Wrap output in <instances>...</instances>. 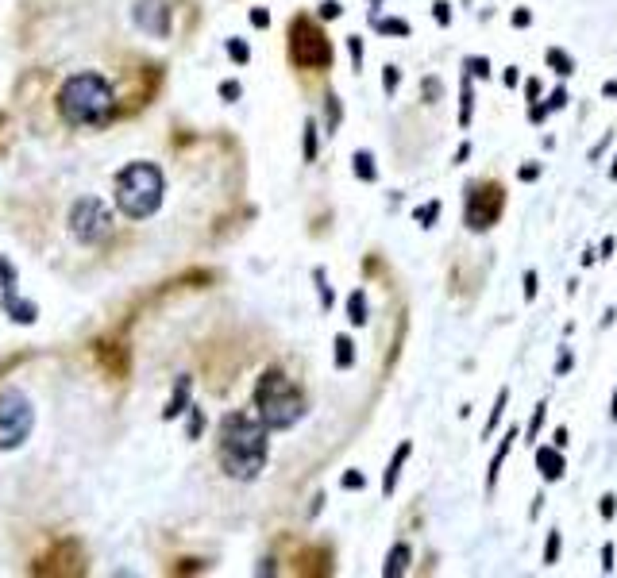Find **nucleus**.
Returning a JSON list of instances; mask_svg holds the SVG:
<instances>
[{
	"instance_id": "obj_1",
	"label": "nucleus",
	"mask_w": 617,
	"mask_h": 578,
	"mask_svg": "<svg viewBox=\"0 0 617 578\" xmlns=\"http://www.w3.org/2000/svg\"><path fill=\"white\" fill-rule=\"evenodd\" d=\"M270 428L263 424L255 409H239L228 412L220 424V443H216V459L224 467L228 478L239 482H255L263 474L266 459H270Z\"/></svg>"
},
{
	"instance_id": "obj_2",
	"label": "nucleus",
	"mask_w": 617,
	"mask_h": 578,
	"mask_svg": "<svg viewBox=\"0 0 617 578\" xmlns=\"http://www.w3.org/2000/svg\"><path fill=\"white\" fill-rule=\"evenodd\" d=\"M58 112L69 128H100L116 112V93L100 74L81 69L74 78L62 81L58 89Z\"/></svg>"
},
{
	"instance_id": "obj_3",
	"label": "nucleus",
	"mask_w": 617,
	"mask_h": 578,
	"mask_svg": "<svg viewBox=\"0 0 617 578\" xmlns=\"http://www.w3.org/2000/svg\"><path fill=\"white\" fill-rule=\"evenodd\" d=\"M162 193H166V181H162V170L155 162H128L112 186V201L128 220L155 216L162 208Z\"/></svg>"
},
{
	"instance_id": "obj_4",
	"label": "nucleus",
	"mask_w": 617,
	"mask_h": 578,
	"mask_svg": "<svg viewBox=\"0 0 617 578\" xmlns=\"http://www.w3.org/2000/svg\"><path fill=\"white\" fill-rule=\"evenodd\" d=\"M255 412L263 416V424L270 432L294 428L305 416V397L278 366H270V370L259 374V382H255Z\"/></svg>"
},
{
	"instance_id": "obj_5",
	"label": "nucleus",
	"mask_w": 617,
	"mask_h": 578,
	"mask_svg": "<svg viewBox=\"0 0 617 578\" xmlns=\"http://www.w3.org/2000/svg\"><path fill=\"white\" fill-rule=\"evenodd\" d=\"M69 236L85 247H97L112 236V208L100 197H81L69 208Z\"/></svg>"
},
{
	"instance_id": "obj_6",
	"label": "nucleus",
	"mask_w": 617,
	"mask_h": 578,
	"mask_svg": "<svg viewBox=\"0 0 617 578\" xmlns=\"http://www.w3.org/2000/svg\"><path fill=\"white\" fill-rule=\"evenodd\" d=\"M31 428H35V409L20 390L0 393V451H16L28 443Z\"/></svg>"
},
{
	"instance_id": "obj_7",
	"label": "nucleus",
	"mask_w": 617,
	"mask_h": 578,
	"mask_svg": "<svg viewBox=\"0 0 617 578\" xmlns=\"http://www.w3.org/2000/svg\"><path fill=\"white\" fill-rule=\"evenodd\" d=\"M290 39H294V43H290V54H294L297 66L321 69V66L332 62V47H328V39H324L309 20H294V23H290Z\"/></svg>"
},
{
	"instance_id": "obj_8",
	"label": "nucleus",
	"mask_w": 617,
	"mask_h": 578,
	"mask_svg": "<svg viewBox=\"0 0 617 578\" xmlns=\"http://www.w3.org/2000/svg\"><path fill=\"white\" fill-rule=\"evenodd\" d=\"M498 220V189H470L467 193V227L470 232H486Z\"/></svg>"
},
{
	"instance_id": "obj_9",
	"label": "nucleus",
	"mask_w": 617,
	"mask_h": 578,
	"mask_svg": "<svg viewBox=\"0 0 617 578\" xmlns=\"http://www.w3.org/2000/svg\"><path fill=\"white\" fill-rule=\"evenodd\" d=\"M136 27H143L155 39H166L170 35V8L166 0H136V12H131Z\"/></svg>"
},
{
	"instance_id": "obj_10",
	"label": "nucleus",
	"mask_w": 617,
	"mask_h": 578,
	"mask_svg": "<svg viewBox=\"0 0 617 578\" xmlns=\"http://www.w3.org/2000/svg\"><path fill=\"white\" fill-rule=\"evenodd\" d=\"M537 471L544 482H559L563 471H567V463H563V455H559L556 447H540L537 451Z\"/></svg>"
},
{
	"instance_id": "obj_11",
	"label": "nucleus",
	"mask_w": 617,
	"mask_h": 578,
	"mask_svg": "<svg viewBox=\"0 0 617 578\" xmlns=\"http://www.w3.org/2000/svg\"><path fill=\"white\" fill-rule=\"evenodd\" d=\"M189 386H193V378H189V374H182V378H177L174 397H170L166 409H162V421H174V416H182V412L189 409Z\"/></svg>"
},
{
	"instance_id": "obj_12",
	"label": "nucleus",
	"mask_w": 617,
	"mask_h": 578,
	"mask_svg": "<svg viewBox=\"0 0 617 578\" xmlns=\"http://www.w3.org/2000/svg\"><path fill=\"white\" fill-rule=\"evenodd\" d=\"M409 451H413V443L405 440L402 447L393 451V459H390V467H386V474H382V493L390 498L393 490H398V474H402V467H405V459H409Z\"/></svg>"
},
{
	"instance_id": "obj_13",
	"label": "nucleus",
	"mask_w": 617,
	"mask_h": 578,
	"mask_svg": "<svg viewBox=\"0 0 617 578\" xmlns=\"http://www.w3.org/2000/svg\"><path fill=\"white\" fill-rule=\"evenodd\" d=\"M409 559H413L409 544H393V548H390V555H386V567H382V575H386V578H398V575H405V570H409Z\"/></svg>"
},
{
	"instance_id": "obj_14",
	"label": "nucleus",
	"mask_w": 617,
	"mask_h": 578,
	"mask_svg": "<svg viewBox=\"0 0 617 578\" xmlns=\"http://www.w3.org/2000/svg\"><path fill=\"white\" fill-rule=\"evenodd\" d=\"M513 440H517V432H506V440L498 443V455H494V459H490V474H486V486L490 490H494V486H498V471H501V463H506V455H510V447H513Z\"/></svg>"
},
{
	"instance_id": "obj_15",
	"label": "nucleus",
	"mask_w": 617,
	"mask_h": 578,
	"mask_svg": "<svg viewBox=\"0 0 617 578\" xmlns=\"http://www.w3.org/2000/svg\"><path fill=\"white\" fill-rule=\"evenodd\" d=\"M0 304H4V313H8L16 324H35V316H39V309H35L31 301H16V297H8V301H0Z\"/></svg>"
},
{
	"instance_id": "obj_16",
	"label": "nucleus",
	"mask_w": 617,
	"mask_h": 578,
	"mask_svg": "<svg viewBox=\"0 0 617 578\" xmlns=\"http://www.w3.org/2000/svg\"><path fill=\"white\" fill-rule=\"evenodd\" d=\"M351 170H355L359 181H374V177H378V166H374L371 151H355V155H351Z\"/></svg>"
},
{
	"instance_id": "obj_17",
	"label": "nucleus",
	"mask_w": 617,
	"mask_h": 578,
	"mask_svg": "<svg viewBox=\"0 0 617 578\" xmlns=\"http://www.w3.org/2000/svg\"><path fill=\"white\" fill-rule=\"evenodd\" d=\"M340 120H343V108H340V97H324V128H328V135H336V128H340Z\"/></svg>"
},
{
	"instance_id": "obj_18",
	"label": "nucleus",
	"mask_w": 617,
	"mask_h": 578,
	"mask_svg": "<svg viewBox=\"0 0 617 578\" xmlns=\"http://www.w3.org/2000/svg\"><path fill=\"white\" fill-rule=\"evenodd\" d=\"M336 366L340 370H351L355 366V343L347 335H336Z\"/></svg>"
},
{
	"instance_id": "obj_19",
	"label": "nucleus",
	"mask_w": 617,
	"mask_h": 578,
	"mask_svg": "<svg viewBox=\"0 0 617 578\" xmlns=\"http://www.w3.org/2000/svg\"><path fill=\"white\" fill-rule=\"evenodd\" d=\"M347 320L351 324H367V297H362V289H355L351 297H347Z\"/></svg>"
},
{
	"instance_id": "obj_20",
	"label": "nucleus",
	"mask_w": 617,
	"mask_h": 578,
	"mask_svg": "<svg viewBox=\"0 0 617 578\" xmlns=\"http://www.w3.org/2000/svg\"><path fill=\"white\" fill-rule=\"evenodd\" d=\"M16 297V270L8 266V258H0V301Z\"/></svg>"
},
{
	"instance_id": "obj_21",
	"label": "nucleus",
	"mask_w": 617,
	"mask_h": 578,
	"mask_svg": "<svg viewBox=\"0 0 617 578\" xmlns=\"http://www.w3.org/2000/svg\"><path fill=\"white\" fill-rule=\"evenodd\" d=\"M470 112H475V93H470V81L463 78V97H459V128H470Z\"/></svg>"
},
{
	"instance_id": "obj_22",
	"label": "nucleus",
	"mask_w": 617,
	"mask_h": 578,
	"mask_svg": "<svg viewBox=\"0 0 617 578\" xmlns=\"http://www.w3.org/2000/svg\"><path fill=\"white\" fill-rule=\"evenodd\" d=\"M189 424H186V436L189 440H197V436H201V432H205V409H201V405H193L189 401Z\"/></svg>"
},
{
	"instance_id": "obj_23",
	"label": "nucleus",
	"mask_w": 617,
	"mask_h": 578,
	"mask_svg": "<svg viewBox=\"0 0 617 578\" xmlns=\"http://www.w3.org/2000/svg\"><path fill=\"white\" fill-rule=\"evenodd\" d=\"M313 282H316V293H321V309H332L336 293H332V285H328V274H324L321 266L313 270Z\"/></svg>"
},
{
	"instance_id": "obj_24",
	"label": "nucleus",
	"mask_w": 617,
	"mask_h": 578,
	"mask_svg": "<svg viewBox=\"0 0 617 578\" xmlns=\"http://www.w3.org/2000/svg\"><path fill=\"white\" fill-rule=\"evenodd\" d=\"M371 23H374V31H382V35H402V39L409 35V23L405 20H382V16H374Z\"/></svg>"
},
{
	"instance_id": "obj_25",
	"label": "nucleus",
	"mask_w": 617,
	"mask_h": 578,
	"mask_svg": "<svg viewBox=\"0 0 617 578\" xmlns=\"http://www.w3.org/2000/svg\"><path fill=\"white\" fill-rule=\"evenodd\" d=\"M548 66L559 69V74H575V62H571V54H567V50H559V47L548 50Z\"/></svg>"
},
{
	"instance_id": "obj_26",
	"label": "nucleus",
	"mask_w": 617,
	"mask_h": 578,
	"mask_svg": "<svg viewBox=\"0 0 617 578\" xmlns=\"http://www.w3.org/2000/svg\"><path fill=\"white\" fill-rule=\"evenodd\" d=\"M305 162H316V120H305Z\"/></svg>"
},
{
	"instance_id": "obj_27",
	"label": "nucleus",
	"mask_w": 617,
	"mask_h": 578,
	"mask_svg": "<svg viewBox=\"0 0 617 578\" xmlns=\"http://www.w3.org/2000/svg\"><path fill=\"white\" fill-rule=\"evenodd\" d=\"M224 50L232 54L235 62H239V66H247V62H251V47H247V43L239 39V35H235V39H228V43H224Z\"/></svg>"
},
{
	"instance_id": "obj_28",
	"label": "nucleus",
	"mask_w": 617,
	"mask_h": 578,
	"mask_svg": "<svg viewBox=\"0 0 617 578\" xmlns=\"http://www.w3.org/2000/svg\"><path fill=\"white\" fill-rule=\"evenodd\" d=\"M559 548H563V536H559V532H548V544H544V567H556L559 563Z\"/></svg>"
},
{
	"instance_id": "obj_29",
	"label": "nucleus",
	"mask_w": 617,
	"mask_h": 578,
	"mask_svg": "<svg viewBox=\"0 0 617 578\" xmlns=\"http://www.w3.org/2000/svg\"><path fill=\"white\" fill-rule=\"evenodd\" d=\"M506 401H510V390H501V393H498V405H494V409H490V421H486V428H482V436H490V432L498 428L501 412H506Z\"/></svg>"
},
{
	"instance_id": "obj_30",
	"label": "nucleus",
	"mask_w": 617,
	"mask_h": 578,
	"mask_svg": "<svg viewBox=\"0 0 617 578\" xmlns=\"http://www.w3.org/2000/svg\"><path fill=\"white\" fill-rule=\"evenodd\" d=\"M243 97V85H239V81H220V100H224V104H235V100Z\"/></svg>"
},
{
	"instance_id": "obj_31",
	"label": "nucleus",
	"mask_w": 617,
	"mask_h": 578,
	"mask_svg": "<svg viewBox=\"0 0 617 578\" xmlns=\"http://www.w3.org/2000/svg\"><path fill=\"white\" fill-rule=\"evenodd\" d=\"M436 216H440V201H429L424 208H417V224L432 227V224H436Z\"/></svg>"
},
{
	"instance_id": "obj_32",
	"label": "nucleus",
	"mask_w": 617,
	"mask_h": 578,
	"mask_svg": "<svg viewBox=\"0 0 617 578\" xmlns=\"http://www.w3.org/2000/svg\"><path fill=\"white\" fill-rule=\"evenodd\" d=\"M398 81H402V69H398V66H386V69H382V89L390 93V97L398 93Z\"/></svg>"
},
{
	"instance_id": "obj_33",
	"label": "nucleus",
	"mask_w": 617,
	"mask_h": 578,
	"mask_svg": "<svg viewBox=\"0 0 617 578\" xmlns=\"http://www.w3.org/2000/svg\"><path fill=\"white\" fill-rule=\"evenodd\" d=\"M340 16H343L340 0H321V20H340Z\"/></svg>"
},
{
	"instance_id": "obj_34",
	"label": "nucleus",
	"mask_w": 617,
	"mask_h": 578,
	"mask_svg": "<svg viewBox=\"0 0 617 578\" xmlns=\"http://www.w3.org/2000/svg\"><path fill=\"white\" fill-rule=\"evenodd\" d=\"M347 54H351V66H362V39L359 35H347Z\"/></svg>"
},
{
	"instance_id": "obj_35",
	"label": "nucleus",
	"mask_w": 617,
	"mask_h": 578,
	"mask_svg": "<svg viewBox=\"0 0 617 578\" xmlns=\"http://www.w3.org/2000/svg\"><path fill=\"white\" fill-rule=\"evenodd\" d=\"M432 16H436L440 27H448V23H451V4H448V0H436V4H432Z\"/></svg>"
},
{
	"instance_id": "obj_36",
	"label": "nucleus",
	"mask_w": 617,
	"mask_h": 578,
	"mask_svg": "<svg viewBox=\"0 0 617 578\" xmlns=\"http://www.w3.org/2000/svg\"><path fill=\"white\" fill-rule=\"evenodd\" d=\"M463 66H467L475 78H490V62H486V58H467Z\"/></svg>"
},
{
	"instance_id": "obj_37",
	"label": "nucleus",
	"mask_w": 617,
	"mask_h": 578,
	"mask_svg": "<svg viewBox=\"0 0 617 578\" xmlns=\"http://www.w3.org/2000/svg\"><path fill=\"white\" fill-rule=\"evenodd\" d=\"M563 104H567V89H556V93L548 97V104H544V112H559Z\"/></svg>"
},
{
	"instance_id": "obj_38",
	"label": "nucleus",
	"mask_w": 617,
	"mask_h": 578,
	"mask_svg": "<svg viewBox=\"0 0 617 578\" xmlns=\"http://www.w3.org/2000/svg\"><path fill=\"white\" fill-rule=\"evenodd\" d=\"M598 513H602V517H606V520H614V513H617V498H614V493H606V498H602V505H598Z\"/></svg>"
},
{
	"instance_id": "obj_39",
	"label": "nucleus",
	"mask_w": 617,
	"mask_h": 578,
	"mask_svg": "<svg viewBox=\"0 0 617 578\" xmlns=\"http://www.w3.org/2000/svg\"><path fill=\"white\" fill-rule=\"evenodd\" d=\"M362 482H367V478H362L359 471H347V474H343V490H362Z\"/></svg>"
},
{
	"instance_id": "obj_40",
	"label": "nucleus",
	"mask_w": 617,
	"mask_h": 578,
	"mask_svg": "<svg viewBox=\"0 0 617 578\" xmlns=\"http://www.w3.org/2000/svg\"><path fill=\"white\" fill-rule=\"evenodd\" d=\"M251 27H270V12H266V8H251Z\"/></svg>"
},
{
	"instance_id": "obj_41",
	"label": "nucleus",
	"mask_w": 617,
	"mask_h": 578,
	"mask_svg": "<svg viewBox=\"0 0 617 578\" xmlns=\"http://www.w3.org/2000/svg\"><path fill=\"white\" fill-rule=\"evenodd\" d=\"M537 297V270H525V301Z\"/></svg>"
},
{
	"instance_id": "obj_42",
	"label": "nucleus",
	"mask_w": 617,
	"mask_h": 578,
	"mask_svg": "<svg viewBox=\"0 0 617 578\" xmlns=\"http://www.w3.org/2000/svg\"><path fill=\"white\" fill-rule=\"evenodd\" d=\"M440 93H444V85H440L436 78H429V81H424V97H429V104H432L436 97H440Z\"/></svg>"
},
{
	"instance_id": "obj_43",
	"label": "nucleus",
	"mask_w": 617,
	"mask_h": 578,
	"mask_svg": "<svg viewBox=\"0 0 617 578\" xmlns=\"http://www.w3.org/2000/svg\"><path fill=\"white\" fill-rule=\"evenodd\" d=\"M529 23H532V12H529V8H517V12H513V27H529Z\"/></svg>"
},
{
	"instance_id": "obj_44",
	"label": "nucleus",
	"mask_w": 617,
	"mask_h": 578,
	"mask_svg": "<svg viewBox=\"0 0 617 578\" xmlns=\"http://www.w3.org/2000/svg\"><path fill=\"white\" fill-rule=\"evenodd\" d=\"M540 424H544V405H537V412H532V424H529V440L540 432Z\"/></svg>"
},
{
	"instance_id": "obj_45",
	"label": "nucleus",
	"mask_w": 617,
	"mask_h": 578,
	"mask_svg": "<svg viewBox=\"0 0 617 578\" xmlns=\"http://www.w3.org/2000/svg\"><path fill=\"white\" fill-rule=\"evenodd\" d=\"M602 570H614V544H606V548H602Z\"/></svg>"
},
{
	"instance_id": "obj_46",
	"label": "nucleus",
	"mask_w": 617,
	"mask_h": 578,
	"mask_svg": "<svg viewBox=\"0 0 617 578\" xmlns=\"http://www.w3.org/2000/svg\"><path fill=\"white\" fill-rule=\"evenodd\" d=\"M517 177H521V181H537V177H540V166H521Z\"/></svg>"
},
{
	"instance_id": "obj_47",
	"label": "nucleus",
	"mask_w": 617,
	"mask_h": 578,
	"mask_svg": "<svg viewBox=\"0 0 617 578\" xmlns=\"http://www.w3.org/2000/svg\"><path fill=\"white\" fill-rule=\"evenodd\" d=\"M609 255H614V236L602 239V251H598V258H609Z\"/></svg>"
},
{
	"instance_id": "obj_48",
	"label": "nucleus",
	"mask_w": 617,
	"mask_h": 578,
	"mask_svg": "<svg viewBox=\"0 0 617 578\" xmlns=\"http://www.w3.org/2000/svg\"><path fill=\"white\" fill-rule=\"evenodd\" d=\"M567 370H571V355L563 351V355H559V366H556V374H567Z\"/></svg>"
},
{
	"instance_id": "obj_49",
	"label": "nucleus",
	"mask_w": 617,
	"mask_h": 578,
	"mask_svg": "<svg viewBox=\"0 0 617 578\" xmlns=\"http://www.w3.org/2000/svg\"><path fill=\"white\" fill-rule=\"evenodd\" d=\"M529 116H532V124H540V120L548 116V112H544V104H532V112H529Z\"/></svg>"
},
{
	"instance_id": "obj_50",
	"label": "nucleus",
	"mask_w": 617,
	"mask_h": 578,
	"mask_svg": "<svg viewBox=\"0 0 617 578\" xmlns=\"http://www.w3.org/2000/svg\"><path fill=\"white\" fill-rule=\"evenodd\" d=\"M517 81H521V74H517V66H510V69H506V85H517Z\"/></svg>"
},
{
	"instance_id": "obj_51",
	"label": "nucleus",
	"mask_w": 617,
	"mask_h": 578,
	"mask_svg": "<svg viewBox=\"0 0 617 578\" xmlns=\"http://www.w3.org/2000/svg\"><path fill=\"white\" fill-rule=\"evenodd\" d=\"M602 97H617V81H606V85H602Z\"/></svg>"
},
{
	"instance_id": "obj_52",
	"label": "nucleus",
	"mask_w": 617,
	"mask_h": 578,
	"mask_svg": "<svg viewBox=\"0 0 617 578\" xmlns=\"http://www.w3.org/2000/svg\"><path fill=\"white\" fill-rule=\"evenodd\" d=\"M467 155H470V143H463V147L455 151V162H467Z\"/></svg>"
},
{
	"instance_id": "obj_53",
	"label": "nucleus",
	"mask_w": 617,
	"mask_h": 578,
	"mask_svg": "<svg viewBox=\"0 0 617 578\" xmlns=\"http://www.w3.org/2000/svg\"><path fill=\"white\" fill-rule=\"evenodd\" d=\"M609 416L617 421V393H614V401H609Z\"/></svg>"
},
{
	"instance_id": "obj_54",
	"label": "nucleus",
	"mask_w": 617,
	"mask_h": 578,
	"mask_svg": "<svg viewBox=\"0 0 617 578\" xmlns=\"http://www.w3.org/2000/svg\"><path fill=\"white\" fill-rule=\"evenodd\" d=\"M609 177H617V158H614V166H609Z\"/></svg>"
}]
</instances>
